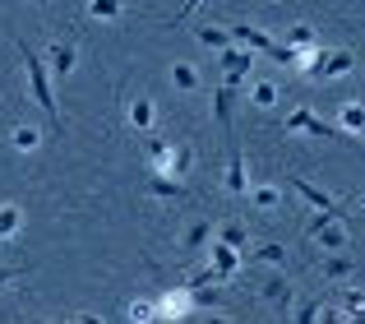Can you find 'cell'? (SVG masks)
I'll return each instance as SVG.
<instances>
[{
  "instance_id": "obj_34",
  "label": "cell",
  "mask_w": 365,
  "mask_h": 324,
  "mask_svg": "<svg viewBox=\"0 0 365 324\" xmlns=\"http://www.w3.org/2000/svg\"><path fill=\"white\" fill-rule=\"evenodd\" d=\"M199 5H204V0H185V5L176 9V24H185V19H190V9H199Z\"/></svg>"
},
{
  "instance_id": "obj_11",
  "label": "cell",
  "mask_w": 365,
  "mask_h": 324,
  "mask_svg": "<svg viewBox=\"0 0 365 324\" xmlns=\"http://www.w3.org/2000/svg\"><path fill=\"white\" fill-rule=\"evenodd\" d=\"M153 195H162V199H180L185 195V181H176V176H158V171H153Z\"/></svg>"
},
{
  "instance_id": "obj_16",
  "label": "cell",
  "mask_w": 365,
  "mask_h": 324,
  "mask_svg": "<svg viewBox=\"0 0 365 324\" xmlns=\"http://www.w3.org/2000/svg\"><path fill=\"white\" fill-rule=\"evenodd\" d=\"M171 79H176V88H190V93L199 88V70H195V65H185V61L171 65Z\"/></svg>"
},
{
  "instance_id": "obj_38",
  "label": "cell",
  "mask_w": 365,
  "mask_h": 324,
  "mask_svg": "<svg viewBox=\"0 0 365 324\" xmlns=\"http://www.w3.org/2000/svg\"><path fill=\"white\" fill-rule=\"evenodd\" d=\"M204 324H227V320H222V315H213V320H204Z\"/></svg>"
},
{
  "instance_id": "obj_35",
  "label": "cell",
  "mask_w": 365,
  "mask_h": 324,
  "mask_svg": "<svg viewBox=\"0 0 365 324\" xmlns=\"http://www.w3.org/2000/svg\"><path fill=\"white\" fill-rule=\"evenodd\" d=\"M19 273H24V269H0V288H5V283H14Z\"/></svg>"
},
{
  "instance_id": "obj_12",
  "label": "cell",
  "mask_w": 365,
  "mask_h": 324,
  "mask_svg": "<svg viewBox=\"0 0 365 324\" xmlns=\"http://www.w3.org/2000/svg\"><path fill=\"white\" fill-rule=\"evenodd\" d=\"M130 126H134V130H148V126H153V102H148V98H134V102H130Z\"/></svg>"
},
{
  "instance_id": "obj_29",
  "label": "cell",
  "mask_w": 365,
  "mask_h": 324,
  "mask_svg": "<svg viewBox=\"0 0 365 324\" xmlns=\"http://www.w3.org/2000/svg\"><path fill=\"white\" fill-rule=\"evenodd\" d=\"M259 260H268V264H287V250H282V245H273V241H268V245H259Z\"/></svg>"
},
{
  "instance_id": "obj_7",
  "label": "cell",
  "mask_w": 365,
  "mask_h": 324,
  "mask_svg": "<svg viewBox=\"0 0 365 324\" xmlns=\"http://www.w3.org/2000/svg\"><path fill=\"white\" fill-rule=\"evenodd\" d=\"M190 167H195V153H190V144H171L167 167H162L158 176H176V181H185V176H190Z\"/></svg>"
},
{
  "instance_id": "obj_24",
  "label": "cell",
  "mask_w": 365,
  "mask_h": 324,
  "mask_svg": "<svg viewBox=\"0 0 365 324\" xmlns=\"http://www.w3.org/2000/svg\"><path fill=\"white\" fill-rule=\"evenodd\" d=\"M14 232H19V208L0 204V236H14Z\"/></svg>"
},
{
  "instance_id": "obj_21",
  "label": "cell",
  "mask_w": 365,
  "mask_h": 324,
  "mask_svg": "<svg viewBox=\"0 0 365 324\" xmlns=\"http://www.w3.org/2000/svg\"><path fill=\"white\" fill-rule=\"evenodd\" d=\"M324 273H329V278H347L351 273V255H329V260H324Z\"/></svg>"
},
{
  "instance_id": "obj_8",
  "label": "cell",
  "mask_w": 365,
  "mask_h": 324,
  "mask_svg": "<svg viewBox=\"0 0 365 324\" xmlns=\"http://www.w3.org/2000/svg\"><path fill=\"white\" fill-rule=\"evenodd\" d=\"M227 190H232V195H245V190H250V176H245V153H241V144L232 148V162H227Z\"/></svg>"
},
{
  "instance_id": "obj_1",
  "label": "cell",
  "mask_w": 365,
  "mask_h": 324,
  "mask_svg": "<svg viewBox=\"0 0 365 324\" xmlns=\"http://www.w3.org/2000/svg\"><path fill=\"white\" fill-rule=\"evenodd\" d=\"M19 56H24V65H28V88H33V102L51 116V126L61 130V107H56V93H51V70H46V61L33 51V46L19 37Z\"/></svg>"
},
{
  "instance_id": "obj_36",
  "label": "cell",
  "mask_w": 365,
  "mask_h": 324,
  "mask_svg": "<svg viewBox=\"0 0 365 324\" xmlns=\"http://www.w3.org/2000/svg\"><path fill=\"white\" fill-rule=\"evenodd\" d=\"M342 315H347V310H342ZM347 324H365V310H351V315H347Z\"/></svg>"
},
{
  "instance_id": "obj_19",
  "label": "cell",
  "mask_w": 365,
  "mask_h": 324,
  "mask_svg": "<svg viewBox=\"0 0 365 324\" xmlns=\"http://www.w3.org/2000/svg\"><path fill=\"white\" fill-rule=\"evenodd\" d=\"M37 144H42V135H37L33 126H19V130H14V148H19V153H33Z\"/></svg>"
},
{
  "instance_id": "obj_18",
  "label": "cell",
  "mask_w": 365,
  "mask_h": 324,
  "mask_svg": "<svg viewBox=\"0 0 365 324\" xmlns=\"http://www.w3.org/2000/svg\"><path fill=\"white\" fill-rule=\"evenodd\" d=\"M329 223H338V213H324V208H314V218L305 223V232H301V236H305V241H314V236H319Z\"/></svg>"
},
{
  "instance_id": "obj_5",
  "label": "cell",
  "mask_w": 365,
  "mask_h": 324,
  "mask_svg": "<svg viewBox=\"0 0 365 324\" xmlns=\"http://www.w3.org/2000/svg\"><path fill=\"white\" fill-rule=\"evenodd\" d=\"M351 65H356V61H351V51H342V46H338V51H324L319 56V65H314L310 79H338V74H347Z\"/></svg>"
},
{
  "instance_id": "obj_9",
  "label": "cell",
  "mask_w": 365,
  "mask_h": 324,
  "mask_svg": "<svg viewBox=\"0 0 365 324\" xmlns=\"http://www.w3.org/2000/svg\"><path fill=\"white\" fill-rule=\"evenodd\" d=\"M236 269H241V250L217 241V245H213V273H217V278H232Z\"/></svg>"
},
{
  "instance_id": "obj_30",
  "label": "cell",
  "mask_w": 365,
  "mask_h": 324,
  "mask_svg": "<svg viewBox=\"0 0 365 324\" xmlns=\"http://www.w3.org/2000/svg\"><path fill=\"white\" fill-rule=\"evenodd\" d=\"M130 320H134V324H148V320H158V315H153V301H134V306H130Z\"/></svg>"
},
{
  "instance_id": "obj_2",
  "label": "cell",
  "mask_w": 365,
  "mask_h": 324,
  "mask_svg": "<svg viewBox=\"0 0 365 324\" xmlns=\"http://www.w3.org/2000/svg\"><path fill=\"white\" fill-rule=\"evenodd\" d=\"M287 126V135H314V139H347L338 126H329L324 116H314L310 107H301V111H292V116L282 121Z\"/></svg>"
},
{
  "instance_id": "obj_23",
  "label": "cell",
  "mask_w": 365,
  "mask_h": 324,
  "mask_svg": "<svg viewBox=\"0 0 365 324\" xmlns=\"http://www.w3.org/2000/svg\"><path fill=\"white\" fill-rule=\"evenodd\" d=\"M120 0H88V19H116Z\"/></svg>"
},
{
  "instance_id": "obj_28",
  "label": "cell",
  "mask_w": 365,
  "mask_h": 324,
  "mask_svg": "<svg viewBox=\"0 0 365 324\" xmlns=\"http://www.w3.org/2000/svg\"><path fill=\"white\" fill-rule=\"evenodd\" d=\"M319 236H324V245H329V250H342V245H347V236H342V227H333V223L324 227ZM319 236H314V241H319Z\"/></svg>"
},
{
  "instance_id": "obj_20",
  "label": "cell",
  "mask_w": 365,
  "mask_h": 324,
  "mask_svg": "<svg viewBox=\"0 0 365 324\" xmlns=\"http://www.w3.org/2000/svg\"><path fill=\"white\" fill-rule=\"evenodd\" d=\"M208 236H213V223H208V218H199V223L185 232V245H190V250H199V245H204Z\"/></svg>"
},
{
  "instance_id": "obj_3",
  "label": "cell",
  "mask_w": 365,
  "mask_h": 324,
  "mask_svg": "<svg viewBox=\"0 0 365 324\" xmlns=\"http://www.w3.org/2000/svg\"><path fill=\"white\" fill-rule=\"evenodd\" d=\"M287 186H292V190H296V195H301V199H305V204H310V208H324V213H342V208H338V199H333V195H324V190L314 186V181L287 176Z\"/></svg>"
},
{
  "instance_id": "obj_31",
  "label": "cell",
  "mask_w": 365,
  "mask_h": 324,
  "mask_svg": "<svg viewBox=\"0 0 365 324\" xmlns=\"http://www.w3.org/2000/svg\"><path fill=\"white\" fill-rule=\"evenodd\" d=\"M342 310H365V292H342Z\"/></svg>"
},
{
  "instance_id": "obj_41",
  "label": "cell",
  "mask_w": 365,
  "mask_h": 324,
  "mask_svg": "<svg viewBox=\"0 0 365 324\" xmlns=\"http://www.w3.org/2000/svg\"><path fill=\"white\" fill-rule=\"evenodd\" d=\"M361 107H365V102H361Z\"/></svg>"
},
{
  "instance_id": "obj_13",
  "label": "cell",
  "mask_w": 365,
  "mask_h": 324,
  "mask_svg": "<svg viewBox=\"0 0 365 324\" xmlns=\"http://www.w3.org/2000/svg\"><path fill=\"white\" fill-rule=\"evenodd\" d=\"M342 130H347L351 139H356L361 130H365V107H361V102H351V107H342Z\"/></svg>"
},
{
  "instance_id": "obj_39",
  "label": "cell",
  "mask_w": 365,
  "mask_h": 324,
  "mask_svg": "<svg viewBox=\"0 0 365 324\" xmlns=\"http://www.w3.org/2000/svg\"><path fill=\"white\" fill-rule=\"evenodd\" d=\"M361 208H365V195H361Z\"/></svg>"
},
{
  "instance_id": "obj_4",
  "label": "cell",
  "mask_w": 365,
  "mask_h": 324,
  "mask_svg": "<svg viewBox=\"0 0 365 324\" xmlns=\"http://www.w3.org/2000/svg\"><path fill=\"white\" fill-rule=\"evenodd\" d=\"M250 65H255V61H250V51H241V46H222V83H232V88H236V83L250 74Z\"/></svg>"
},
{
  "instance_id": "obj_32",
  "label": "cell",
  "mask_w": 365,
  "mask_h": 324,
  "mask_svg": "<svg viewBox=\"0 0 365 324\" xmlns=\"http://www.w3.org/2000/svg\"><path fill=\"white\" fill-rule=\"evenodd\" d=\"M319 310H324L319 301H310V306H305L301 315H296V324H319Z\"/></svg>"
},
{
  "instance_id": "obj_25",
  "label": "cell",
  "mask_w": 365,
  "mask_h": 324,
  "mask_svg": "<svg viewBox=\"0 0 365 324\" xmlns=\"http://www.w3.org/2000/svg\"><path fill=\"white\" fill-rule=\"evenodd\" d=\"M217 241H222V245H236V250H241V245H245V227H241V223H227L222 232H217Z\"/></svg>"
},
{
  "instance_id": "obj_6",
  "label": "cell",
  "mask_w": 365,
  "mask_h": 324,
  "mask_svg": "<svg viewBox=\"0 0 365 324\" xmlns=\"http://www.w3.org/2000/svg\"><path fill=\"white\" fill-rule=\"evenodd\" d=\"M74 61H79V51H74V42H51V51H46V70L56 74V79H65V74L74 70Z\"/></svg>"
},
{
  "instance_id": "obj_27",
  "label": "cell",
  "mask_w": 365,
  "mask_h": 324,
  "mask_svg": "<svg viewBox=\"0 0 365 324\" xmlns=\"http://www.w3.org/2000/svg\"><path fill=\"white\" fill-rule=\"evenodd\" d=\"M250 199H255L259 208H277V186H259V190H250Z\"/></svg>"
},
{
  "instance_id": "obj_14",
  "label": "cell",
  "mask_w": 365,
  "mask_h": 324,
  "mask_svg": "<svg viewBox=\"0 0 365 324\" xmlns=\"http://www.w3.org/2000/svg\"><path fill=\"white\" fill-rule=\"evenodd\" d=\"M213 116L222 121V126H232V83H222V88L213 93Z\"/></svg>"
},
{
  "instance_id": "obj_22",
  "label": "cell",
  "mask_w": 365,
  "mask_h": 324,
  "mask_svg": "<svg viewBox=\"0 0 365 324\" xmlns=\"http://www.w3.org/2000/svg\"><path fill=\"white\" fill-rule=\"evenodd\" d=\"M250 98H255V107H273V102H277V88L268 79H259L255 88H250Z\"/></svg>"
},
{
  "instance_id": "obj_17",
  "label": "cell",
  "mask_w": 365,
  "mask_h": 324,
  "mask_svg": "<svg viewBox=\"0 0 365 324\" xmlns=\"http://www.w3.org/2000/svg\"><path fill=\"white\" fill-rule=\"evenodd\" d=\"M195 37L204 46H217V51H222V46H232V33H227V28H195Z\"/></svg>"
},
{
  "instance_id": "obj_37",
  "label": "cell",
  "mask_w": 365,
  "mask_h": 324,
  "mask_svg": "<svg viewBox=\"0 0 365 324\" xmlns=\"http://www.w3.org/2000/svg\"><path fill=\"white\" fill-rule=\"evenodd\" d=\"M79 324H102V320L98 315H79Z\"/></svg>"
},
{
  "instance_id": "obj_40",
  "label": "cell",
  "mask_w": 365,
  "mask_h": 324,
  "mask_svg": "<svg viewBox=\"0 0 365 324\" xmlns=\"http://www.w3.org/2000/svg\"><path fill=\"white\" fill-rule=\"evenodd\" d=\"M51 324H65V320H51Z\"/></svg>"
},
{
  "instance_id": "obj_10",
  "label": "cell",
  "mask_w": 365,
  "mask_h": 324,
  "mask_svg": "<svg viewBox=\"0 0 365 324\" xmlns=\"http://www.w3.org/2000/svg\"><path fill=\"white\" fill-rule=\"evenodd\" d=\"M264 297H268V306H273V310H287V306H292V283H287V278H268L264 283Z\"/></svg>"
},
{
  "instance_id": "obj_33",
  "label": "cell",
  "mask_w": 365,
  "mask_h": 324,
  "mask_svg": "<svg viewBox=\"0 0 365 324\" xmlns=\"http://www.w3.org/2000/svg\"><path fill=\"white\" fill-rule=\"evenodd\" d=\"M319 324H347V315L342 310H319Z\"/></svg>"
},
{
  "instance_id": "obj_26",
  "label": "cell",
  "mask_w": 365,
  "mask_h": 324,
  "mask_svg": "<svg viewBox=\"0 0 365 324\" xmlns=\"http://www.w3.org/2000/svg\"><path fill=\"white\" fill-rule=\"evenodd\" d=\"M167 153H171V144H167V139H153V148H148L153 171H162V167H167Z\"/></svg>"
},
{
  "instance_id": "obj_15",
  "label": "cell",
  "mask_w": 365,
  "mask_h": 324,
  "mask_svg": "<svg viewBox=\"0 0 365 324\" xmlns=\"http://www.w3.org/2000/svg\"><path fill=\"white\" fill-rule=\"evenodd\" d=\"M287 46H296V51H301V46H319V33H314V28H287Z\"/></svg>"
}]
</instances>
